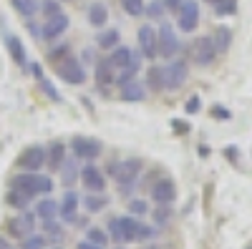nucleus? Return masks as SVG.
I'll return each mask as SVG.
<instances>
[{
	"mask_svg": "<svg viewBox=\"0 0 252 249\" xmlns=\"http://www.w3.org/2000/svg\"><path fill=\"white\" fill-rule=\"evenodd\" d=\"M215 116H222V118H227L229 113H227V111H222V109H215Z\"/></svg>",
	"mask_w": 252,
	"mask_h": 249,
	"instance_id": "48",
	"label": "nucleus"
},
{
	"mask_svg": "<svg viewBox=\"0 0 252 249\" xmlns=\"http://www.w3.org/2000/svg\"><path fill=\"white\" fill-rule=\"evenodd\" d=\"M109 239L116 244H134V242H152L157 237V226L144 224L139 217L126 214V217H114L109 219Z\"/></svg>",
	"mask_w": 252,
	"mask_h": 249,
	"instance_id": "1",
	"label": "nucleus"
},
{
	"mask_svg": "<svg viewBox=\"0 0 252 249\" xmlns=\"http://www.w3.org/2000/svg\"><path fill=\"white\" fill-rule=\"evenodd\" d=\"M8 234L10 237H15V239H26V237H31L33 232H35V214L33 212H18V217H13V219H8Z\"/></svg>",
	"mask_w": 252,
	"mask_h": 249,
	"instance_id": "11",
	"label": "nucleus"
},
{
	"mask_svg": "<svg viewBox=\"0 0 252 249\" xmlns=\"http://www.w3.org/2000/svg\"><path fill=\"white\" fill-rule=\"evenodd\" d=\"M78 206H81V196L73 189H68L58 201V219H61V224H76Z\"/></svg>",
	"mask_w": 252,
	"mask_h": 249,
	"instance_id": "15",
	"label": "nucleus"
},
{
	"mask_svg": "<svg viewBox=\"0 0 252 249\" xmlns=\"http://www.w3.org/2000/svg\"><path fill=\"white\" fill-rule=\"evenodd\" d=\"M172 206H157V209L152 212V217H154V224L157 226H164V224H169L172 221Z\"/></svg>",
	"mask_w": 252,
	"mask_h": 249,
	"instance_id": "40",
	"label": "nucleus"
},
{
	"mask_svg": "<svg viewBox=\"0 0 252 249\" xmlns=\"http://www.w3.org/2000/svg\"><path fill=\"white\" fill-rule=\"evenodd\" d=\"M161 3H164V8L169 10V13H177L179 5H182V0H161Z\"/></svg>",
	"mask_w": 252,
	"mask_h": 249,
	"instance_id": "42",
	"label": "nucleus"
},
{
	"mask_svg": "<svg viewBox=\"0 0 252 249\" xmlns=\"http://www.w3.org/2000/svg\"><path fill=\"white\" fill-rule=\"evenodd\" d=\"M86 63H94V51L91 48L83 51V66H86Z\"/></svg>",
	"mask_w": 252,
	"mask_h": 249,
	"instance_id": "45",
	"label": "nucleus"
},
{
	"mask_svg": "<svg viewBox=\"0 0 252 249\" xmlns=\"http://www.w3.org/2000/svg\"><path fill=\"white\" fill-rule=\"evenodd\" d=\"M141 171H144V161L136 159V156L111 164V174H114V181L119 184V192L121 194H131L134 192V186L139 184Z\"/></svg>",
	"mask_w": 252,
	"mask_h": 249,
	"instance_id": "3",
	"label": "nucleus"
},
{
	"mask_svg": "<svg viewBox=\"0 0 252 249\" xmlns=\"http://www.w3.org/2000/svg\"><path fill=\"white\" fill-rule=\"evenodd\" d=\"M164 13H166V8H164L161 0H152V3H146V8H144V15L149 20H161Z\"/></svg>",
	"mask_w": 252,
	"mask_h": 249,
	"instance_id": "38",
	"label": "nucleus"
},
{
	"mask_svg": "<svg viewBox=\"0 0 252 249\" xmlns=\"http://www.w3.org/2000/svg\"><path fill=\"white\" fill-rule=\"evenodd\" d=\"M46 159H48V154H46L43 143H31V146H26L18 154L15 164H18L20 171H40L46 166Z\"/></svg>",
	"mask_w": 252,
	"mask_h": 249,
	"instance_id": "7",
	"label": "nucleus"
},
{
	"mask_svg": "<svg viewBox=\"0 0 252 249\" xmlns=\"http://www.w3.org/2000/svg\"><path fill=\"white\" fill-rule=\"evenodd\" d=\"M76 249H103V247H96V244H91V242L83 239V242H78V244H76Z\"/></svg>",
	"mask_w": 252,
	"mask_h": 249,
	"instance_id": "44",
	"label": "nucleus"
},
{
	"mask_svg": "<svg viewBox=\"0 0 252 249\" xmlns=\"http://www.w3.org/2000/svg\"><path fill=\"white\" fill-rule=\"evenodd\" d=\"M119 93H121V101H126V103H141L146 98V86H144V81L131 78L124 86H119Z\"/></svg>",
	"mask_w": 252,
	"mask_h": 249,
	"instance_id": "17",
	"label": "nucleus"
},
{
	"mask_svg": "<svg viewBox=\"0 0 252 249\" xmlns=\"http://www.w3.org/2000/svg\"><path fill=\"white\" fill-rule=\"evenodd\" d=\"M5 48H8L10 58L15 60V63H18L20 68L28 66V53H26V46H23V40H20L18 35H13V33H8V35H5Z\"/></svg>",
	"mask_w": 252,
	"mask_h": 249,
	"instance_id": "19",
	"label": "nucleus"
},
{
	"mask_svg": "<svg viewBox=\"0 0 252 249\" xmlns=\"http://www.w3.org/2000/svg\"><path fill=\"white\" fill-rule=\"evenodd\" d=\"M129 212L134 217H146V214H149V204H146L144 199H131L129 201Z\"/></svg>",
	"mask_w": 252,
	"mask_h": 249,
	"instance_id": "41",
	"label": "nucleus"
},
{
	"mask_svg": "<svg viewBox=\"0 0 252 249\" xmlns=\"http://www.w3.org/2000/svg\"><path fill=\"white\" fill-rule=\"evenodd\" d=\"M144 86L149 88V91H154V93H159V91H164V66H149V71H146V78H144Z\"/></svg>",
	"mask_w": 252,
	"mask_h": 249,
	"instance_id": "25",
	"label": "nucleus"
},
{
	"mask_svg": "<svg viewBox=\"0 0 252 249\" xmlns=\"http://www.w3.org/2000/svg\"><path fill=\"white\" fill-rule=\"evenodd\" d=\"M56 249H58V247H56Z\"/></svg>",
	"mask_w": 252,
	"mask_h": 249,
	"instance_id": "51",
	"label": "nucleus"
},
{
	"mask_svg": "<svg viewBox=\"0 0 252 249\" xmlns=\"http://www.w3.org/2000/svg\"><path fill=\"white\" fill-rule=\"evenodd\" d=\"M10 5L18 15H23V18H33L38 13V5H40V0H10Z\"/></svg>",
	"mask_w": 252,
	"mask_h": 249,
	"instance_id": "30",
	"label": "nucleus"
},
{
	"mask_svg": "<svg viewBox=\"0 0 252 249\" xmlns=\"http://www.w3.org/2000/svg\"><path fill=\"white\" fill-rule=\"evenodd\" d=\"M144 8H146L144 0H121V10L126 15H131V18H141L144 15Z\"/></svg>",
	"mask_w": 252,
	"mask_h": 249,
	"instance_id": "35",
	"label": "nucleus"
},
{
	"mask_svg": "<svg viewBox=\"0 0 252 249\" xmlns=\"http://www.w3.org/2000/svg\"><path fill=\"white\" fill-rule=\"evenodd\" d=\"M63 3H71V0H63Z\"/></svg>",
	"mask_w": 252,
	"mask_h": 249,
	"instance_id": "50",
	"label": "nucleus"
},
{
	"mask_svg": "<svg viewBox=\"0 0 252 249\" xmlns=\"http://www.w3.org/2000/svg\"><path fill=\"white\" fill-rule=\"evenodd\" d=\"M56 76L63 83H68V86H81V83L86 81V66H83L78 58L68 55V58H63L61 63H56Z\"/></svg>",
	"mask_w": 252,
	"mask_h": 249,
	"instance_id": "6",
	"label": "nucleus"
},
{
	"mask_svg": "<svg viewBox=\"0 0 252 249\" xmlns=\"http://www.w3.org/2000/svg\"><path fill=\"white\" fill-rule=\"evenodd\" d=\"M46 244H48L46 234H35V232L26 239H20V249H46Z\"/></svg>",
	"mask_w": 252,
	"mask_h": 249,
	"instance_id": "37",
	"label": "nucleus"
},
{
	"mask_svg": "<svg viewBox=\"0 0 252 249\" xmlns=\"http://www.w3.org/2000/svg\"><path fill=\"white\" fill-rule=\"evenodd\" d=\"M152 201L157 206H172L177 201V184L169 176H161L152 186Z\"/></svg>",
	"mask_w": 252,
	"mask_h": 249,
	"instance_id": "14",
	"label": "nucleus"
},
{
	"mask_svg": "<svg viewBox=\"0 0 252 249\" xmlns=\"http://www.w3.org/2000/svg\"><path fill=\"white\" fill-rule=\"evenodd\" d=\"M86 18H89V23H91L94 28H103V26H106V20H109V8H106V3L94 0V3L89 5V10H86Z\"/></svg>",
	"mask_w": 252,
	"mask_h": 249,
	"instance_id": "22",
	"label": "nucleus"
},
{
	"mask_svg": "<svg viewBox=\"0 0 252 249\" xmlns=\"http://www.w3.org/2000/svg\"><path fill=\"white\" fill-rule=\"evenodd\" d=\"M182 43H179V35L174 30L172 23H161V28L157 30V58H164V60H172L177 58Z\"/></svg>",
	"mask_w": 252,
	"mask_h": 249,
	"instance_id": "4",
	"label": "nucleus"
},
{
	"mask_svg": "<svg viewBox=\"0 0 252 249\" xmlns=\"http://www.w3.org/2000/svg\"><path fill=\"white\" fill-rule=\"evenodd\" d=\"M78 181L83 184V189H86V192H106V174H103L96 164L81 166Z\"/></svg>",
	"mask_w": 252,
	"mask_h": 249,
	"instance_id": "13",
	"label": "nucleus"
},
{
	"mask_svg": "<svg viewBox=\"0 0 252 249\" xmlns=\"http://www.w3.org/2000/svg\"><path fill=\"white\" fill-rule=\"evenodd\" d=\"M43 234H46L48 242H61V239H63V226H61V221H56V219L43 221Z\"/></svg>",
	"mask_w": 252,
	"mask_h": 249,
	"instance_id": "32",
	"label": "nucleus"
},
{
	"mask_svg": "<svg viewBox=\"0 0 252 249\" xmlns=\"http://www.w3.org/2000/svg\"><path fill=\"white\" fill-rule=\"evenodd\" d=\"M96 46L101 51H114L116 46H121V33L116 28H103L98 35H96Z\"/></svg>",
	"mask_w": 252,
	"mask_h": 249,
	"instance_id": "23",
	"label": "nucleus"
},
{
	"mask_svg": "<svg viewBox=\"0 0 252 249\" xmlns=\"http://www.w3.org/2000/svg\"><path fill=\"white\" fill-rule=\"evenodd\" d=\"M199 26V3L197 0H182L177 10V28L182 33H194Z\"/></svg>",
	"mask_w": 252,
	"mask_h": 249,
	"instance_id": "9",
	"label": "nucleus"
},
{
	"mask_svg": "<svg viewBox=\"0 0 252 249\" xmlns=\"http://www.w3.org/2000/svg\"><path fill=\"white\" fill-rule=\"evenodd\" d=\"M136 40H139V53L141 58L146 60H154L157 58V28L152 23H144L136 33Z\"/></svg>",
	"mask_w": 252,
	"mask_h": 249,
	"instance_id": "16",
	"label": "nucleus"
},
{
	"mask_svg": "<svg viewBox=\"0 0 252 249\" xmlns=\"http://www.w3.org/2000/svg\"><path fill=\"white\" fill-rule=\"evenodd\" d=\"M212 43H215L217 53H227L229 46H232V30H229L227 26H220L215 30V35H212Z\"/></svg>",
	"mask_w": 252,
	"mask_h": 249,
	"instance_id": "28",
	"label": "nucleus"
},
{
	"mask_svg": "<svg viewBox=\"0 0 252 249\" xmlns=\"http://www.w3.org/2000/svg\"><path fill=\"white\" fill-rule=\"evenodd\" d=\"M215 58H217V48L212 43V35L194 38V43H192V60H194V63L207 68V66L215 63Z\"/></svg>",
	"mask_w": 252,
	"mask_h": 249,
	"instance_id": "10",
	"label": "nucleus"
},
{
	"mask_svg": "<svg viewBox=\"0 0 252 249\" xmlns=\"http://www.w3.org/2000/svg\"><path fill=\"white\" fill-rule=\"evenodd\" d=\"M8 189H18L31 199H40L53 192V179L46 174H38V171H20L8 179Z\"/></svg>",
	"mask_w": 252,
	"mask_h": 249,
	"instance_id": "2",
	"label": "nucleus"
},
{
	"mask_svg": "<svg viewBox=\"0 0 252 249\" xmlns=\"http://www.w3.org/2000/svg\"><path fill=\"white\" fill-rule=\"evenodd\" d=\"M131 55H134V51H131L129 46H116V48L111 51L109 60H111V66L116 68V73H119V71H124L126 66L131 63Z\"/></svg>",
	"mask_w": 252,
	"mask_h": 249,
	"instance_id": "26",
	"label": "nucleus"
},
{
	"mask_svg": "<svg viewBox=\"0 0 252 249\" xmlns=\"http://www.w3.org/2000/svg\"><path fill=\"white\" fill-rule=\"evenodd\" d=\"M71 151L78 161H86V164H94L101 154H103V143L94 136H73L71 141Z\"/></svg>",
	"mask_w": 252,
	"mask_h": 249,
	"instance_id": "5",
	"label": "nucleus"
},
{
	"mask_svg": "<svg viewBox=\"0 0 252 249\" xmlns=\"http://www.w3.org/2000/svg\"><path fill=\"white\" fill-rule=\"evenodd\" d=\"M0 249H15V247H13V242H8L3 234H0Z\"/></svg>",
	"mask_w": 252,
	"mask_h": 249,
	"instance_id": "46",
	"label": "nucleus"
},
{
	"mask_svg": "<svg viewBox=\"0 0 252 249\" xmlns=\"http://www.w3.org/2000/svg\"><path fill=\"white\" fill-rule=\"evenodd\" d=\"M94 76H96L98 88H106V86H114V83H116V68L111 66V60H109V58H101V60H96Z\"/></svg>",
	"mask_w": 252,
	"mask_h": 249,
	"instance_id": "18",
	"label": "nucleus"
},
{
	"mask_svg": "<svg viewBox=\"0 0 252 249\" xmlns=\"http://www.w3.org/2000/svg\"><path fill=\"white\" fill-rule=\"evenodd\" d=\"M86 242H91L96 247H106L109 244V232L103 229V226H91L89 234H86Z\"/></svg>",
	"mask_w": 252,
	"mask_h": 249,
	"instance_id": "33",
	"label": "nucleus"
},
{
	"mask_svg": "<svg viewBox=\"0 0 252 249\" xmlns=\"http://www.w3.org/2000/svg\"><path fill=\"white\" fill-rule=\"evenodd\" d=\"M33 71H35V76H38V86H40V91H43V93H46V96H48L53 103H61V93L56 91L53 83H51V81H48L43 73H40V68H38V66H33Z\"/></svg>",
	"mask_w": 252,
	"mask_h": 249,
	"instance_id": "31",
	"label": "nucleus"
},
{
	"mask_svg": "<svg viewBox=\"0 0 252 249\" xmlns=\"http://www.w3.org/2000/svg\"><path fill=\"white\" fill-rule=\"evenodd\" d=\"M68 26H71V18L66 13H58L53 18H43L38 35H40V40H56V38H61L63 33L68 30Z\"/></svg>",
	"mask_w": 252,
	"mask_h": 249,
	"instance_id": "12",
	"label": "nucleus"
},
{
	"mask_svg": "<svg viewBox=\"0 0 252 249\" xmlns=\"http://www.w3.org/2000/svg\"><path fill=\"white\" fill-rule=\"evenodd\" d=\"M35 219H40V221H48V219H56L58 217V201L56 199H51V194L48 196H40V201H35Z\"/></svg>",
	"mask_w": 252,
	"mask_h": 249,
	"instance_id": "21",
	"label": "nucleus"
},
{
	"mask_svg": "<svg viewBox=\"0 0 252 249\" xmlns=\"http://www.w3.org/2000/svg\"><path fill=\"white\" fill-rule=\"evenodd\" d=\"M71 55V43H58L56 48L48 51V60L51 63H61L63 58H68Z\"/></svg>",
	"mask_w": 252,
	"mask_h": 249,
	"instance_id": "39",
	"label": "nucleus"
},
{
	"mask_svg": "<svg viewBox=\"0 0 252 249\" xmlns=\"http://www.w3.org/2000/svg\"><path fill=\"white\" fill-rule=\"evenodd\" d=\"M46 154H48L46 166H48L51 171H58L61 164L66 161V143H63V141H51L48 146H46Z\"/></svg>",
	"mask_w": 252,
	"mask_h": 249,
	"instance_id": "20",
	"label": "nucleus"
},
{
	"mask_svg": "<svg viewBox=\"0 0 252 249\" xmlns=\"http://www.w3.org/2000/svg\"><path fill=\"white\" fill-rule=\"evenodd\" d=\"M58 171H61V181H63V184H66V186H73V184L78 181V171H81V169H78V159H76V156H73V159L66 156V161L61 164Z\"/></svg>",
	"mask_w": 252,
	"mask_h": 249,
	"instance_id": "27",
	"label": "nucleus"
},
{
	"mask_svg": "<svg viewBox=\"0 0 252 249\" xmlns=\"http://www.w3.org/2000/svg\"><path fill=\"white\" fill-rule=\"evenodd\" d=\"M212 8H215V13H217L220 18L235 15V13H237V0H215Z\"/></svg>",
	"mask_w": 252,
	"mask_h": 249,
	"instance_id": "34",
	"label": "nucleus"
},
{
	"mask_svg": "<svg viewBox=\"0 0 252 249\" xmlns=\"http://www.w3.org/2000/svg\"><path fill=\"white\" fill-rule=\"evenodd\" d=\"M204 3H209V5H212V3H215V0H204Z\"/></svg>",
	"mask_w": 252,
	"mask_h": 249,
	"instance_id": "49",
	"label": "nucleus"
},
{
	"mask_svg": "<svg viewBox=\"0 0 252 249\" xmlns=\"http://www.w3.org/2000/svg\"><path fill=\"white\" fill-rule=\"evenodd\" d=\"M187 111H189V113H197V111H199V98H197V96L189 98V103H187Z\"/></svg>",
	"mask_w": 252,
	"mask_h": 249,
	"instance_id": "43",
	"label": "nucleus"
},
{
	"mask_svg": "<svg viewBox=\"0 0 252 249\" xmlns=\"http://www.w3.org/2000/svg\"><path fill=\"white\" fill-rule=\"evenodd\" d=\"M38 13L43 15V18H53V15L63 13V5H61V0H40Z\"/></svg>",
	"mask_w": 252,
	"mask_h": 249,
	"instance_id": "36",
	"label": "nucleus"
},
{
	"mask_svg": "<svg viewBox=\"0 0 252 249\" xmlns=\"http://www.w3.org/2000/svg\"><path fill=\"white\" fill-rule=\"evenodd\" d=\"M189 76V66L184 58H172L169 63L164 66V88L166 91H179Z\"/></svg>",
	"mask_w": 252,
	"mask_h": 249,
	"instance_id": "8",
	"label": "nucleus"
},
{
	"mask_svg": "<svg viewBox=\"0 0 252 249\" xmlns=\"http://www.w3.org/2000/svg\"><path fill=\"white\" fill-rule=\"evenodd\" d=\"M5 204L13 206L15 212H26L28 206H31V196H26L23 192H18V189H8V194H5Z\"/></svg>",
	"mask_w": 252,
	"mask_h": 249,
	"instance_id": "29",
	"label": "nucleus"
},
{
	"mask_svg": "<svg viewBox=\"0 0 252 249\" xmlns=\"http://www.w3.org/2000/svg\"><path fill=\"white\" fill-rule=\"evenodd\" d=\"M141 249H169V247H164V244H159V242H152V244H144Z\"/></svg>",
	"mask_w": 252,
	"mask_h": 249,
	"instance_id": "47",
	"label": "nucleus"
},
{
	"mask_svg": "<svg viewBox=\"0 0 252 249\" xmlns=\"http://www.w3.org/2000/svg\"><path fill=\"white\" fill-rule=\"evenodd\" d=\"M83 206H86V212H91V214L103 212V209L109 206V196H106V192H89L86 196H83Z\"/></svg>",
	"mask_w": 252,
	"mask_h": 249,
	"instance_id": "24",
	"label": "nucleus"
}]
</instances>
